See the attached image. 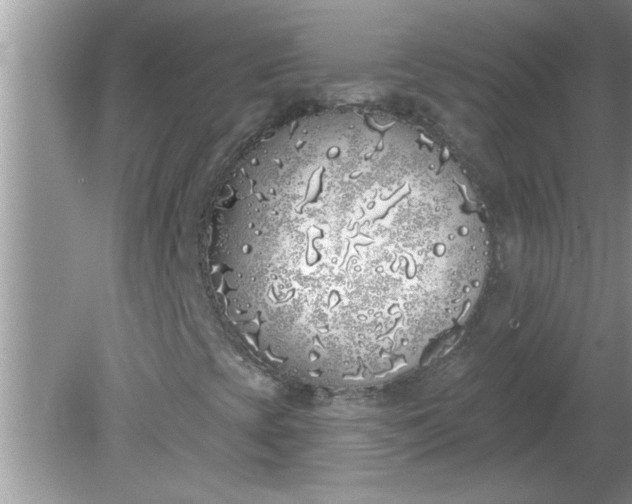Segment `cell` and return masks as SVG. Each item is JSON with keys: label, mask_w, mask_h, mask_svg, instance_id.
<instances>
[{"label": "cell", "mask_w": 632, "mask_h": 504, "mask_svg": "<svg viewBox=\"0 0 632 504\" xmlns=\"http://www.w3.org/2000/svg\"><path fill=\"white\" fill-rule=\"evenodd\" d=\"M222 260L274 352L360 384L390 379L460 321L488 260L466 178L382 113L284 127L238 171Z\"/></svg>", "instance_id": "6da1fadb"}]
</instances>
